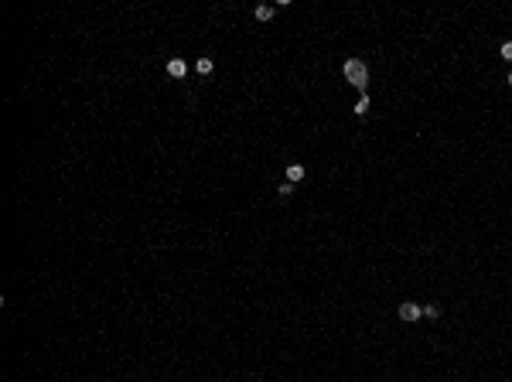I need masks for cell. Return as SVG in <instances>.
<instances>
[{
    "instance_id": "1",
    "label": "cell",
    "mask_w": 512,
    "mask_h": 382,
    "mask_svg": "<svg viewBox=\"0 0 512 382\" xmlns=\"http://www.w3.org/2000/svg\"><path fill=\"white\" fill-rule=\"evenodd\" d=\"M341 75H345V82L352 85V89H359V92L366 96V89H369V65H366L362 58H348V62L341 65Z\"/></svg>"
},
{
    "instance_id": "2",
    "label": "cell",
    "mask_w": 512,
    "mask_h": 382,
    "mask_svg": "<svg viewBox=\"0 0 512 382\" xmlns=\"http://www.w3.org/2000/svg\"><path fill=\"white\" fill-rule=\"evenodd\" d=\"M424 317V307L417 304V300H403L399 304V321H406V324H417Z\"/></svg>"
},
{
    "instance_id": "3",
    "label": "cell",
    "mask_w": 512,
    "mask_h": 382,
    "mask_svg": "<svg viewBox=\"0 0 512 382\" xmlns=\"http://www.w3.org/2000/svg\"><path fill=\"white\" fill-rule=\"evenodd\" d=\"M168 75H171V79H185V75H188L185 58H171V62H168Z\"/></svg>"
},
{
    "instance_id": "4",
    "label": "cell",
    "mask_w": 512,
    "mask_h": 382,
    "mask_svg": "<svg viewBox=\"0 0 512 382\" xmlns=\"http://www.w3.org/2000/svg\"><path fill=\"white\" fill-rule=\"evenodd\" d=\"M304 174H308V171H304V164H287V181H290V184L304 181Z\"/></svg>"
},
{
    "instance_id": "5",
    "label": "cell",
    "mask_w": 512,
    "mask_h": 382,
    "mask_svg": "<svg viewBox=\"0 0 512 382\" xmlns=\"http://www.w3.org/2000/svg\"><path fill=\"white\" fill-rule=\"evenodd\" d=\"M212 69H215L212 58H198V62H195V72H198V75H212Z\"/></svg>"
},
{
    "instance_id": "6",
    "label": "cell",
    "mask_w": 512,
    "mask_h": 382,
    "mask_svg": "<svg viewBox=\"0 0 512 382\" xmlns=\"http://www.w3.org/2000/svg\"><path fill=\"white\" fill-rule=\"evenodd\" d=\"M273 14H277V11H273V7H267V4H260V7H256V21H273Z\"/></svg>"
},
{
    "instance_id": "7",
    "label": "cell",
    "mask_w": 512,
    "mask_h": 382,
    "mask_svg": "<svg viewBox=\"0 0 512 382\" xmlns=\"http://www.w3.org/2000/svg\"><path fill=\"white\" fill-rule=\"evenodd\" d=\"M369 106H372V99H369V96H362V99L355 102V110H352V113H355V116H366V113H369Z\"/></svg>"
},
{
    "instance_id": "8",
    "label": "cell",
    "mask_w": 512,
    "mask_h": 382,
    "mask_svg": "<svg viewBox=\"0 0 512 382\" xmlns=\"http://www.w3.org/2000/svg\"><path fill=\"white\" fill-rule=\"evenodd\" d=\"M424 317H427V321H437V317H441V307H437V304H427V307H424Z\"/></svg>"
},
{
    "instance_id": "9",
    "label": "cell",
    "mask_w": 512,
    "mask_h": 382,
    "mask_svg": "<svg viewBox=\"0 0 512 382\" xmlns=\"http://www.w3.org/2000/svg\"><path fill=\"white\" fill-rule=\"evenodd\" d=\"M277 195H280V198H290V195H294V184H290V181H284L280 188H277Z\"/></svg>"
},
{
    "instance_id": "10",
    "label": "cell",
    "mask_w": 512,
    "mask_h": 382,
    "mask_svg": "<svg viewBox=\"0 0 512 382\" xmlns=\"http://www.w3.org/2000/svg\"><path fill=\"white\" fill-rule=\"evenodd\" d=\"M498 55L505 58V62H512V41H505V44H502V48H498Z\"/></svg>"
},
{
    "instance_id": "11",
    "label": "cell",
    "mask_w": 512,
    "mask_h": 382,
    "mask_svg": "<svg viewBox=\"0 0 512 382\" xmlns=\"http://www.w3.org/2000/svg\"><path fill=\"white\" fill-rule=\"evenodd\" d=\"M505 82H509V85H512V72H509V75H505Z\"/></svg>"
}]
</instances>
